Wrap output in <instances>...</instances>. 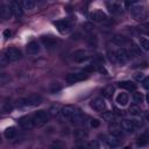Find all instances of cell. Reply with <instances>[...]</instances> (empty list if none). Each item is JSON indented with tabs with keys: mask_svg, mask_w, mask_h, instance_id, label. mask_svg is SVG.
<instances>
[{
	"mask_svg": "<svg viewBox=\"0 0 149 149\" xmlns=\"http://www.w3.org/2000/svg\"><path fill=\"white\" fill-rule=\"evenodd\" d=\"M42 97L40 95V94H30V95H28L27 98H21V99H19V100H16V105L19 106V107H27V106H31V107H34V106H37V105H40L41 102H42Z\"/></svg>",
	"mask_w": 149,
	"mask_h": 149,
	"instance_id": "obj_1",
	"label": "cell"
},
{
	"mask_svg": "<svg viewBox=\"0 0 149 149\" xmlns=\"http://www.w3.org/2000/svg\"><path fill=\"white\" fill-rule=\"evenodd\" d=\"M31 120H33L35 127H41L49 122L50 114H49V112H47L44 109H40V111L35 112L34 114H31Z\"/></svg>",
	"mask_w": 149,
	"mask_h": 149,
	"instance_id": "obj_2",
	"label": "cell"
},
{
	"mask_svg": "<svg viewBox=\"0 0 149 149\" xmlns=\"http://www.w3.org/2000/svg\"><path fill=\"white\" fill-rule=\"evenodd\" d=\"M100 139H102L101 140V142H102V147H104V149H114V148H116L119 144H120V140L119 139H116V137H114V136H112V135H100L99 136Z\"/></svg>",
	"mask_w": 149,
	"mask_h": 149,
	"instance_id": "obj_3",
	"label": "cell"
},
{
	"mask_svg": "<svg viewBox=\"0 0 149 149\" xmlns=\"http://www.w3.org/2000/svg\"><path fill=\"white\" fill-rule=\"evenodd\" d=\"M3 54L6 55V57L8 58L9 62H16V61H19L22 57L21 50L17 49V48H15V47H10V48L6 49Z\"/></svg>",
	"mask_w": 149,
	"mask_h": 149,
	"instance_id": "obj_4",
	"label": "cell"
},
{
	"mask_svg": "<svg viewBox=\"0 0 149 149\" xmlns=\"http://www.w3.org/2000/svg\"><path fill=\"white\" fill-rule=\"evenodd\" d=\"M87 78V74L85 72H71L65 76V81L69 84H74L78 81H81Z\"/></svg>",
	"mask_w": 149,
	"mask_h": 149,
	"instance_id": "obj_5",
	"label": "cell"
},
{
	"mask_svg": "<svg viewBox=\"0 0 149 149\" xmlns=\"http://www.w3.org/2000/svg\"><path fill=\"white\" fill-rule=\"evenodd\" d=\"M41 42L43 44V47L48 50H54L58 47L59 44V41L55 37H51V36H42L41 37Z\"/></svg>",
	"mask_w": 149,
	"mask_h": 149,
	"instance_id": "obj_6",
	"label": "cell"
},
{
	"mask_svg": "<svg viewBox=\"0 0 149 149\" xmlns=\"http://www.w3.org/2000/svg\"><path fill=\"white\" fill-rule=\"evenodd\" d=\"M114 55H115V61L119 64H125L128 62L129 59V54L125 48H118L114 50Z\"/></svg>",
	"mask_w": 149,
	"mask_h": 149,
	"instance_id": "obj_7",
	"label": "cell"
},
{
	"mask_svg": "<svg viewBox=\"0 0 149 149\" xmlns=\"http://www.w3.org/2000/svg\"><path fill=\"white\" fill-rule=\"evenodd\" d=\"M106 7H107L108 12H109L111 14H114V15L120 14V13L122 12V3L119 2V1H114V0L107 1V2H106Z\"/></svg>",
	"mask_w": 149,
	"mask_h": 149,
	"instance_id": "obj_8",
	"label": "cell"
},
{
	"mask_svg": "<svg viewBox=\"0 0 149 149\" xmlns=\"http://www.w3.org/2000/svg\"><path fill=\"white\" fill-rule=\"evenodd\" d=\"M129 10H130L132 16L135 20H143L146 17V9H144V7H142L140 5H136V6L132 7Z\"/></svg>",
	"mask_w": 149,
	"mask_h": 149,
	"instance_id": "obj_9",
	"label": "cell"
},
{
	"mask_svg": "<svg viewBox=\"0 0 149 149\" xmlns=\"http://www.w3.org/2000/svg\"><path fill=\"white\" fill-rule=\"evenodd\" d=\"M19 122V126L22 128V129H26V130H30L35 127L33 120H31V115H26V116H22L17 120Z\"/></svg>",
	"mask_w": 149,
	"mask_h": 149,
	"instance_id": "obj_10",
	"label": "cell"
},
{
	"mask_svg": "<svg viewBox=\"0 0 149 149\" xmlns=\"http://www.w3.org/2000/svg\"><path fill=\"white\" fill-rule=\"evenodd\" d=\"M88 16L94 22H105V21H107V14L105 12H102L101 9H95V10L91 12Z\"/></svg>",
	"mask_w": 149,
	"mask_h": 149,
	"instance_id": "obj_11",
	"label": "cell"
},
{
	"mask_svg": "<svg viewBox=\"0 0 149 149\" xmlns=\"http://www.w3.org/2000/svg\"><path fill=\"white\" fill-rule=\"evenodd\" d=\"M119 127L122 129V132L125 133H134L136 130L133 121L130 119H122L120 122H119Z\"/></svg>",
	"mask_w": 149,
	"mask_h": 149,
	"instance_id": "obj_12",
	"label": "cell"
},
{
	"mask_svg": "<svg viewBox=\"0 0 149 149\" xmlns=\"http://www.w3.org/2000/svg\"><path fill=\"white\" fill-rule=\"evenodd\" d=\"M54 26L62 34H64V33H66V31H69L71 29V23L68 20H57V21H54Z\"/></svg>",
	"mask_w": 149,
	"mask_h": 149,
	"instance_id": "obj_13",
	"label": "cell"
},
{
	"mask_svg": "<svg viewBox=\"0 0 149 149\" xmlns=\"http://www.w3.org/2000/svg\"><path fill=\"white\" fill-rule=\"evenodd\" d=\"M71 56H72V58H73L76 62H78V63H83V62H85V61H87V59L90 58L88 52H87L86 50H83V49L76 50L74 52L71 54Z\"/></svg>",
	"mask_w": 149,
	"mask_h": 149,
	"instance_id": "obj_14",
	"label": "cell"
},
{
	"mask_svg": "<svg viewBox=\"0 0 149 149\" xmlns=\"http://www.w3.org/2000/svg\"><path fill=\"white\" fill-rule=\"evenodd\" d=\"M90 106H91V108H93L95 112H102V111L105 109V106H106V105H105V101H104L102 98L97 97V98H94V99L91 100Z\"/></svg>",
	"mask_w": 149,
	"mask_h": 149,
	"instance_id": "obj_15",
	"label": "cell"
},
{
	"mask_svg": "<svg viewBox=\"0 0 149 149\" xmlns=\"http://www.w3.org/2000/svg\"><path fill=\"white\" fill-rule=\"evenodd\" d=\"M10 5V9H12V14L16 17H20L23 15V8L21 6V2L20 1H16V0H13L9 2Z\"/></svg>",
	"mask_w": 149,
	"mask_h": 149,
	"instance_id": "obj_16",
	"label": "cell"
},
{
	"mask_svg": "<svg viewBox=\"0 0 149 149\" xmlns=\"http://www.w3.org/2000/svg\"><path fill=\"white\" fill-rule=\"evenodd\" d=\"M76 112H77V109H76L73 106H70V105L64 106L63 108H61V115H62L63 119H65V120H70V119L76 114Z\"/></svg>",
	"mask_w": 149,
	"mask_h": 149,
	"instance_id": "obj_17",
	"label": "cell"
},
{
	"mask_svg": "<svg viewBox=\"0 0 149 149\" xmlns=\"http://www.w3.org/2000/svg\"><path fill=\"white\" fill-rule=\"evenodd\" d=\"M12 9H10V5L9 2H2L0 6V16H2L3 19L8 20L12 16Z\"/></svg>",
	"mask_w": 149,
	"mask_h": 149,
	"instance_id": "obj_18",
	"label": "cell"
},
{
	"mask_svg": "<svg viewBox=\"0 0 149 149\" xmlns=\"http://www.w3.org/2000/svg\"><path fill=\"white\" fill-rule=\"evenodd\" d=\"M26 49H27V52H28L29 55H36V54L40 52L41 47H40V43H38L37 41H31V42H29V43L27 44Z\"/></svg>",
	"mask_w": 149,
	"mask_h": 149,
	"instance_id": "obj_19",
	"label": "cell"
},
{
	"mask_svg": "<svg viewBox=\"0 0 149 149\" xmlns=\"http://www.w3.org/2000/svg\"><path fill=\"white\" fill-rule=\"evenodd\" d=\"M70 121H71V123H72V125L80 126V125L85 123V115H84L81 112L77 111V112H76V114L70 119Z\"/></svg>",
	"mask_w": 149,
	"mask_h": 149,
	"instance_id": "obj_20",
	"label": "cell"
},
{
	"mask_svg": "<svg viewBox=\"0 0 149 149\" xmlns=\"http://www.w3.org/2000/svg\"><path fill=\"white\" fill-rule=\"evenodd\" d=\"M73 137L79 142H85V140L88 137V134L84 129H76L73 130Z\"/></svg>",
	"mask_w": 149,
	"mask_h": 149,
	"instance_id": "obj_21",
	"label": "cell"
},
{
	"mask_svg": "<svg viewBox=\"0 0 149 149\" xmlns=\"http://www.w3.org/2000/svg\"><path fill=\"white\" fill-rule=\"evenodd\" d=\"M119 87L123 88V90H127V91H135L136 90V84L134 81H130V80H122L119 83Z\"/></svg>",
	"mask_w": 149,
	"mask_h": 149,
	"instance_id": "obj_22",
	"label": "cell"
},
{
	"mask_svg": "<svg viewBox=\"0 0 149 149\" xmlns=\"http://www.w3.org/2000/svg\"><path fill=\"white\" fill-rule=\"evenodd\" d=\"M115 100H116V104L118 105H120V106H127L128 105V101H129V97H128L127 93L121 92V93H119L116 95Z\"/></svg>",
	"mask_w": 149,
	"mask_h": 149,
	"instance_id": "obj_23",
	"label": "cell"
},
{
	"mask_svg": "<svg viewBox=\"0 0 149 149\" xmlns=\"http://www.w3.org/2000/svg\"><path fill=\"white\" fill-rule=\"evenodd\" d=\"M123 132H122V129L119 127V126H116V125H113V126H111L109 127V135H112V136H114V137H116V139H121L122 136H123Z\"/></svg>",
	"mask_w": 149,
	"mask_h": 149,
	"instance_id": "obj_24",
	"label": "cell"
},
{
	"mask_svg": "<svg viewBox=\"0 0 149 149\" xmlns=\"http://www.w3.org/2000/svg\"><path fill=\"white\" fill-rule=\"evenodd\" d=\"M112 41H113L114 44H116V45H119V47H123L125 44L128 43L127 37H125V36H122V35H119V34H115V35L112 37Z\"/></svg>",
	"mask_w": 149,
	"mask_h": 149,
	"instance_id": "obj_25",
	"label": "cell"
},
{
	"mask_svg": "<svg viewBox=\"0 0 149 149\" xmlns=\"http://www.w3.org/2000/svg\"><path fill=\"white\" fill-rule=\"evenodd\" d=\"M129 56L132 55V56H141V54H142V50H141V48L139 47V44H136L135 42H130V48H129Z\"/></svg>",
	"mask_w": 149,
	"mask_h": 149,
	"instance_id": "obj_26",
	"label": "cell"
},
{
	"mask_svg": "<svg viewBox=\"0 0 149 149\" xmlns=\"http://www.w3.org/2000/svg\"><path fill=\"white\" fill-rule=\"evenodd\" d=\"M148 142H149V135H148V132H146L142 135H140V137L137 139L136 143H137L139 147H144V146L148 144Z\"/></svg>",
	"mask_w": 149,
	"mask_h": 149,
	"instance_id": "obj_27",
	"label": "cell"
},
{
	"mask_svg": "<svg viewBox=\"0 0 149 149\" xmlns=\"http://www.w3.org/2000/svg\"><path fill=\"white\" fill-rule=\"evenodd\" d=\"M113 93H114V87L112 85H108V86H105L101 88V94L105 98H111L113 95Z\"/></svg>",
	"mask_w": 149,
	"mask_h": 149,
	"instance_id": "obj_28",
	"label": "cell"
},
{
	"mask_svg": "<svg viewBox=\"0 0 149 149\" xmlns=\"http://www.w3.org/2000/svg\"><path fill=\"white\" fill-rule=\"evenodd\" d=\"M21 6L23 9H28V10H31L35 8L36 6V2L34 0H22L21 1Z\"/></svg>",
	"mask_w": 149,
	"mask_h": 149,
	"instance_id": "obj_29",
	"label": "cell"
},
{
	"mask_svg": "<svg viewBox=\"0 0 149 149\" xmlns=\"http://www.w3.org/2000/svg\"><path fill=\"white\" fill-rule=\"evenodd\" d=\"M132 99H133V101L135 102V104H142L143 101H144V95H143V93H141V92H136V91H134V93L132 94Z\"/></svg>",
	"mask_w": 149,
	"mask_h": 149,
	"instance_id": "obj_30",
	"label": "cell"
},
{
	"mask_svg": "<svg viewBox=\"0 0 149 149\" xmlns=\"http://www.w3.org/2000/svg\"><path fill=\"white\" fill-rule=\"evenodd\" d=\"M16 134H17V130H16L15 127H8V128H6V130H5V136H6V139H8V140L14 139V137L16 136Z\"/></svg>",
	"mask_w": 149,
	"mask_h": 149,
	"instance_id": "obj_31",
	"label": "cell"
},
{
	"mask_svg": "<svg viewBox=\"0 0 149 149\" xmlns=\"http://www.w3.org/2000/svg\"><path fill=\"white\" fill-rule=\"evenodd\" d=\"M128 113H129L130 115H134V116H141V115H142V109L140 108V106L133 105V106L129 107Z\"/></svg>",
	"mask_w": 149,
	"mask_h": 149,
	"instance_id": "obj_32",
	"label": "cell"
},
{
	"mask_svg": "<svg viewBox=\"0 0 149 149\" xmlns=\"http://www.w3.org/2000/svg\"><path fill=\"white\" fill-rule=\"evenodd\" d=\"M101 118L104 121H107V122H113L115 120V114L113 112H109V111H106L101 114Z\"/></svg>",
	"mask_w": 149,
	"mask_h": 149,
	"instance_id": "obj_33",
	"label": "cell"
},
{
	"mask_svg": "<svg viewBox=\"0 0 149 149\" xmlns=\"http://www.w3.org/2000/svg\"><path fill=\"white\" fill-rule=\"evenodd\" d=\"M143 51L149 50V40L147 37H141L140 38V45H139Z\"/></svg>",
	"mask_w": 149,
	"mask_h": 149,
	"instance_id": "obj_34",
	"label": "cell"
},
{
	"mask_svg": "<svg viewBox=\"0 0 149 149\" xmlns=\"http://www.w3.org/2000/svg\"><path fill=\"white\" fill-rule=\"evenodd\" d=\"M13 108H14V106H13L10 102L6 101V102H3L2 106H1V112H3V113H10V112L13 111Z\"/></svg>",
	"mask_w": 149,
	"mask_h": 149,
	"instance_id": "obj_35",
	"label": "cell"
},
{
	"mask_svg": "<svg viewBox=\"0 0 149 149\" xmlns=\"http://www.w3.org/2000/svg\"><path fill=\"white\" fill-rule=\"evenodd\" d=\"M81 27H83V29H84L85 31H87V33L93 31V30H94V28H95V27H94V24H93L92 22H84Z\"/></svg>",
	"mask_w": 149,
	"mask_h": 149,
	"instance_id": "obj_36",
	"label": "cell"
},
{
	"mask_svg": "<svg viewBox=\"0 0 149 149\" xmlns=\"http://www.w3.org/2000/svg\"><path fill=\"white\" fill-rule=\"evenodd\" d=\"M64 148H65V144L62 141H55L50 146V149H64Z\"/></svg>",
	"mask_w": 149,
	"mask_h": 149,
	"instance_id": "obj_37",
	"label": "cell"
},
{
	"mask_svg": "<svg viewBox=\"0 0 149 149\" xmlns=\"http://www.w3.org/2000/svg\"><path fill=\"white\" fill-rule=\"evenodd\" d=\"M61 88H62V86L59 85V83H52V84H50V87H49V90H50L51 93H56Z\"/></svg>",
	"mask_w": 149,
	"mask_h": 149,
	"instance_id": "obj_38",
	"label": "cell"
},
{
	"mask_svg": "<svg viewBox=\"0 0 149 149\" xmlns=\"http://www.w3.org/2000/svg\"><path fill=\"white\" fill-rule=\"evenodd\" d=\"M88 149H100V142L98 140H92L88 144H87Z\"/></svg>",
	"mask_w": 149,
	"mask_h": 149,
	"instance_id": "obj_39",
	"label": "cell"
},
{
	"mask_svg": "<svg viewBox=\"0 0 149 149\" xmlns=\"http://www.w3.org/2000/svg\"><path fill=\"white\" fill-rule=\"evenodd\" d=\"M107 57H108L109 62H112V63H116V61H115V55H114V50L108 49V50H107Z\"/></svg>",
	"mask_w": 149,
	"mask_h": 149,
	"instance_id": "obj_40",
	"label": "cell"
},
{
	"mask_svg": "<svg viewBox=\"0 0 149 149\" xmlns=\"http://www.w3.org/2000/svg\"><path fill=\"white\" fill-rule=\"evenodd\" d=\"M133 77H134V79L137 80V81H142V80L146 78V76H144L143 72H135V73L133 74Z\"/></svg>",
	"mask_w": 149,
	"mask_h": 149,
	"instance_id": "obj_41",
	"label": "cell"
},
{
	"mask_svg": "<svg viewBox=\"0 0 149 149\" xmlns=\"http://www.w3.org/2000/svg\"><path fill=\"white\" fill-rule=\"evenodd\" d=\"M9 63L8 58L6 57L5 54H0V65H7Z\"/></svg>",
	"mask_w": 149,
	"mask_h": 149,
	"instance_id": "obj_42",
	"label": "cell"
},
{
	"mask_svg": "<svg viewBox=\"0 0 149 149\" xmlns=\"http://www.w3.org/2000/svg\"><path fill=\"white\" fill-rule=\"evenodd\" d=\"M128 9H130L132 7H134V6H136V5H139V1H125V3H123Z\"/></svg>",
	"mask_w": 149,
	"mask_h": 149,
	"instance_id": "obj_43",
	"label": "cell"
},
{
	"mask_svg": "<svg viewBox=\"0 0 149 149\" xmlns=\"http://www.w3.org/2000/svg\"><path fill=\"white\" fill-rule=\"evenodd\" d=\"M51 112L49 113V114H51V115H57L58 113H61V109H59V107H57V106H54V107H51V109H50Z\"/></svg>",
	"mask_w": 149,
	"mask_h": 149,
	"instance_id": "obj_44",
	"label": "cell"
},
{
	"mask_svg": "<svg viewBox=\"0 0 149 149\" xmlns=\"http://www.w3.org/2000/svg\"><path fill=\"white\" fill-rule=\"evenodd\" d=\"M91 126H92L93 128H98V127L100 126V121H99L98 119H92V120H91Z\"/></svg>",
	"mask_w": 149,
	"mask_h": 149,
	"instance_id": "obj_45",
	"label": "cell"
},
{
	"mask_svg": "<svg viewBox=\"0 0 149 149\" xmlns=\"http://www.w3.org/2000/svg\"><path fill=\"white\" fill-rule=\"evenodd\" d=\"M142 86H143L144 90H148L149 88V78H144L142 80Z\"/></svg>",
	"mask_w": 149,
	"mask_h": 149,
	"instance_id": "obj_46",
	"label": "cell"
},
{
	"mask_svg": "<svg viewBox=\"0 0 149 149\" xmlns=\"http://www.w3.org/2000/svg\"><path fill=\"white\" fill-rule=\"evenodd\" d=\"M10 34H12V33H10V30H9V29H5V30H3V33H2V36H3V38H6V40H7V38H9Z\"/></svg>",
	"mask_w": 149,
	"mask_h": 149,
	"instance_id": "obj_47",
	"label": "cell"
},
{
	"mask_svg": "<svg viewBox=\"0 0 149 149\" xmlns=\"http://www.w3.org/2000/svg\"><path fill=\"white\" fill-rule=\"evenodd\" d=\"M88 43H90L91 45H94V47H95V45H97V38H95V37H94V38H93V37H90V38H88Z\"/></svg>",
	"mask_w": 149,
	"mask_h": 149,
	"instance_id": "obj_48",
	"label": "cell"
},
{
	"mask_svg": "<svg viewBox=\"0 0 149 149\" xmlns=\"http://www.w3.org/2000/svg\"><path fill=\"white\" fill-rule=\"evenodd\" d=\"M0 142H1V137H0Z\"/></svg>",
	"mask_w": 149,
	"mask_h": 149,
	"instance_id": "obj_49",
	"label": "cell"
}]
</instances>
